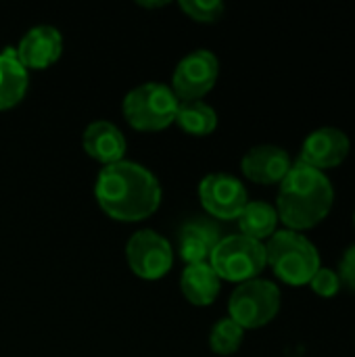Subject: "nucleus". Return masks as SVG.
<instances>
[{
	"label": "nucleus",
	"instance_id": "obj_1",
	"mask_svg": "<svg viewBox=\"0 0 355 357\" xmlns=\"http://www.w3.org/2000/svg\"><path fill=\"white\" fill-rule=\"evenodd\" d=\"M94 195L100 209L119 222L146 220L161 203L159 180L140 163L123 159L100 169Z\"/></svg>",
	"mask_w": 355,
	"mask_h": 357
},
{
	"label": "nucleus",
	"instance_id": "obj_2",
	"mask_svg": "<svg viewBox=\"0 0 355 357\" xmlns=\"http://www.w3.org/2000/svg\"><path fill=\"white\" fill-rule=\"evenodd\" d=\"M335 205V188L331 178L301 161L293 163L280 182L276 211L287 230L303 232L322 224Z\"/></svg>",
	"mask_w": 355,
	"mask_h": 357
},
{
	"label": "nucleus",
	"instance_id": "obj_3",
	"mask_svg": "<svg viewBox=\"0 0 355 357\" xmlns=\"http://www.w3.org/2000/svg\"><path fill=\"white\" fill-rule=\"evenodd\" d=\"M266 259L274 274L291 287L310 284L322 268L316 245L301 232L278 230L266 243Z\"/></svg>",
	"mask_w": 355,
	"mask_h": 357
},
{
	"label": "nucleus",
	"instance_id": "obj_4",
	"mask_svg": "<svg viewBox=\"0 0 355 357\" xmlns=\"http://www.w3.org/2000/svg\"><path fill=\"white\" fill-rule=\"evenodd\" d=\"M180 100L174 90L161 82H146L130 90L123 98V115L132 128L157 132L176 121Z\"/></svg>",
	"mask_w": 355,
	"mask_h": 357
},
{
	"label": "nucleus",
	"instance_id": "obj_5",
	"mask_svg": "<svg viewBox=\"0 0 355 357\" xmlns=\"http://www.w3.org/2000/svg\"><path fill=\"white\" fill-rule=\"evenodd\" d=\"M209 266L220 276V280H230L239 284L253 280L268 266L266 245L243 234L220 238L209 257Z\"/></svg>",
	"mask_w": 355,
	"mask_h": 357
},
{
	"label": "nucleus",
	"instance_id": "obj_6",
	"mask_svg": "<svg viewBox=\"0 0 355 357\" xmlns=\"http://www.w3.org/2000/svg\"><path fill=\"white\" fill-rule=\"evenodd\" d=\"M280 299V289L272 280L253 278L232 291L228 312L241 328H262L278 316Z\"/></svg>",
	"mask_w": 355,
	"mask_h": 357
},
{
	"label": "nucleus",
	"instance_id": "obj_7",
	"mask_svg": "<svg viewBox=\"0 0 355 357\" xmlns=\"http://www.w3.org/2000/svg\"><path fill=\"white\" fill-rule=\"evenodd\" d=\"M220 61L211 50L199 48L188 52L176 67L172 90L178 100H201L218 82Z\"/></svg>",
	"mask_w": 355,
	"mask_h": 357
},
{
	"label": "nucleus",
	"instance_id": "obj_8",
	"mask_svg": "<svg viewBox=\"0 0 355 357\" xmlns=\"http://www.w3.org/2000/svg\"><path fill=\"white\" fill-rule=\"evenodd\" d=\"M126 255H128V264L132 272L146 280H157L165 276L174 261L169 243L153 230L136 232L128 241Z\"/></svg>",
	"mask_w": 355,
	"mask_h": 357
},
{
	"label": "nucleus",
	"instance_id": "obj_9",
	"mask_svg": "<svg viewBox=\"0 0 355 357\" xmlns=\"http://www.w3.org/2000/svg\"><path fill=\"white\" fill-rule=\"evenodd\" d=\"M199 199L205 211L220 220H236L249 203L245 184L230 174L205 176L199 184Z\"/></svg>",
	"mask_w": 355,
	"mask_h": 357
},
{
	"label": "nucleus",
	"instance_id": "obj_10",
	"mask_svg": "<svg viewBox=\"0 0 355 357\" xmlns=\"http://www.w3.org/2000/svg\"><path fill=\"white\" fill-rule=\"evenodd\" d=\"M349 151V136L335 126H324L308 134L301 144L299 161L326 174V169L339 167L347 159Z\"/></svg>",
	"mask_w": 355,
	"mask_h": 357
},
{
	"label": "nucleus",
	"instance_id": "obj_11",
	"mask_svg": "<svg viewBox=\"0 0 355 357\" xmlns=\"http://www.w3.org/2000/svg\"><path fill=\"white\" fill-rule=\"evenodd\" d=\"M293 167L291 155L276 144H257L249 149L241 161L243 174L255 184H280Z\"/></svg>",
	"mask_w": 355,
	"mask_h": 357
},
{
	"label": "nucleus",
	"instance_id": "obj_12",
	"mask_svg": "<svg viewBox=\"0 0 355 357\" xmlns=\"http://www.w3.org/2000/svg\"><path fill=\"white\" fill-rule=\"evenodd\" d=\"M25 69H46L63 52V36L52 25L31 27L15 48Z\"/></svg>",
	"mask_w": 355,
	"mask_h": 357
},
{
	"label": "nucleus",
	"instance_id": "obj_13",
	"mask_svg": "<svg viewBox=\"0 0 355 357\" xmlns=\"http://www.w3.org/2000/svg\"><path fill=\"white\" fill-rule=\"evenodd\" d=\"M82 144H84V151L92 159L100 161L103 165L121 161L123 153H126V138H123L121 130L115 123L105 121V119L92 121L84 130Z\"/></svg>",
	"mask_w": 355,
	"mask_h": 357
},
{
	"label": "nucleus",
	"instance_id": "obj_14",
	"mask_svg": "<svg viewBox=\"0 0 355 357\" xmlns=\"http://www.w3.org/2000/svg\"><path fill=\"white\" fill-rule=\"evenodd\" d=\"M220 243V230L209 220H190L178 232V249L184 261L205 264L209 261L216 245Z\"/></svg>",
	"mask_w": 355,
	"mask_h": 357
},
{
	"label": "nucleus",
	"instance_id": "obj_15",
	"mask_svg": "<svg viewBox=\"0 0 355 357\" xmlns=\"http://www.w3.org/2000/svg\"><path fill=\"white\" fill-rule=\"evenodd\" d=\"M180 289L192 305H211L220 293V276L209 261L188 264L180 278Z\"/></svg>",
	"mask_w": 355,
	"mask_h": 357
},
{
	"label": "nucleus",
	"instance_id": "obj_16",
	"mask_svg": "<svg viewBox=\"0 0 355 357\" xmlns=\"http://www.w3.org/2000/svg\"><path fill=\"white\" fill-rule=\"evenodd\" d=\"M27 69L19 61L15 48L0 52V111L19 105L27 92Z\"/></svg>",
	"mask_w": 355,
	"mask_h": 357
},
{
	"label": "nucleus",
	"instance_id": "obj_17",
	"mask_svg": "<svg viewBox=\"0 0 355 357\" xmlns=\"http://www.w3.org/2000/svg\"><path fill=\"white\" fill-rule=\"evenodd\" d=\"M236 220H239V228L243 236H249L262 243L276 232L278 211L274 205L266 201H249Z\"/></svg>",
	"mask_w": 355,
	"mask_h": 357
},
{
	"label": "nucleus",
	"instance_id": "obj_18",
	"mask_svg": "<svg viewBox=\"0 0 355 357\" xmlns=\"http://www.w3.org/2000/svg\"><path fill=\"white\" fill-rule=\"evenodd\" d=\"M176 123L192 136H207L218 128V113L203 100H180Z\"/></svg>",
	"mask_w": 355,
	"mask_h": 357
},
{
	"label": "nucleus",
	"instance_id": "obj_19",
	"mask_svg": "<svg viewBox=\"0 0 355 357\" xmlns=\"http://www.w3.org/2000/svg\"><path fill=\"white\" fill-rule=\"evenodd\" d=\"M245 339V328H241L232 318L216 322L209 335V345L218 356H232L241 349Z\"/></svg>",
	"mask_w": 355,
	"mask_h": 357
},
{
	"label": "nucleus",
	"instance_id": "obj_20",
	"mask_svg": "<svg viewBox=\"0 0 355 357\" xmlns=\"http://www.w3.org/2000/svg\"><path fill=\"white\" fill-rule=\"evenodd\" d=\"M180 6L190 19L203 23L218 21L224 15V2L220 0H182Z\"/></svg>",
	"mask_w": 355,
	"mask_h": 357
},
{
	"label": "nucleus",
	"instance_id": "obj_21",
	"mask_svg": "<svg viewBox=\"0 0 355 357\" xmlns=\"http://www.w3.org/2000/svg\"><path fill=\"white\" fill-rule=\"evenodd\" d=\"M310 287L318 297H324V299H331V297L339 295V291L343 289L337 270H331V268H320L314 274V278L310 280Z\"/></svg>",
	"mask_w": 355,
	"mask_h": 357
},
{
	"label": "nucleus",
	"instance_id": "obj_22",
	"mask_svg": "<svg viewBox=\"0 0 355 357\" xmlns=\"http://www.w3.org/2000/svg\"><path fill=\"white\" fill-rule=\"evenodd\" d=\"M337 274H339V278H341V284L347 287L349 291H354L355 293V245H352V247L343 253V257H341V261H339Z\"/></svg>",
	"mask_w": 355,
	"mask_h": 357
},
{
	"label": "nucleus",
	"instance_id": "obj_23",
	"mask_svg": "<svg viewBox=\"0 0 355 357\" xmlns=\"http://www.w3.org/2000/svg\"><path fill=\"white\" fill-rule=\"evenodd\" d=\"M140 4H144V6H161L165 2H140Z\"/></svg>",
	"mask_w": 355,
	"mask_h": 357
},
{
	"label": "nucleus",
	"instance_id": "obj_24",
	"mask_svg": "<svg viewBox=\"0 0 355 357\" xmlns=\"http://www.w3.org/2000/svg\"><path fill=\"white\" fill-rule=\"evenodd\" d=\"M354 224H355V213H354Z\"/></svg>",
	"mask_w": 355,
	"mask_h": 357
}]
</instances>
